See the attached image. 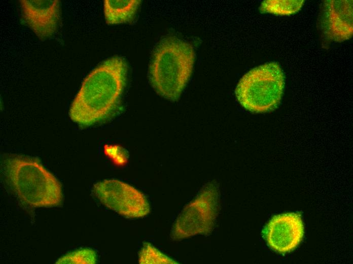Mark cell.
I'll return each mask as SVG.
<instances>
[{
  "label": "cell",
  "instance_id": "obj_14",
  "mask_svg": "<svg viewBox=\"0 0 353 264\" xmlns=\"http://www.w3.org/2000/svg\"><path fill=\"white\" fill-rule=\"evenodd\" d=\"M105 153L117 165H123L127 161L125 152L117 146H108L105 148Z\"/></svg>",
  "mask_w": 353,
  "mask_h": 264
},
{
  "label": "cell",
  "instance_id": "obj_13",
  "mask_svg": "<svg viewBox=\"0 0 353 264\" xmlns=\"http://www.w3.org/2000/svg\"><path fill=\"white\" fill-rule=\"evenodd\" d=\"M97 261L96 252L90 248H83L71 252L56 261L58 264H94Z\"/></svg>",
  "mask_w": 353,
  "mask_h": 264
},
{
  "label": "cell",
  "instance_id": "obj_3",
  "mask_svg": "<svg viewBox=\"0 0 353 264\" xmlns=\"http://www.w3.org/2000/svg\"><path fill=\"white\" fill-rule=\"evenodd\" d=\"M8 180L19 198L32 207L60 205L62 187L56 177L34 159L13 155L5 160Z\"/></svg>",
  "mask_w": 353,
  "mask_h": 264
},
{
  "label": "cell",
  "instance_id": "obj_10",
  "mask_svg": "<svg viewBox=\"0 0 353 264\" xmlns=\"http://www.w3.org/2000/svg\"><path fill=\"white\" fill-rule=\"evenodd\" d=\"M140 3L139 0H105L103 9L107 23L116 24L131 22Z\"/></svg>",
  "mask_w": 353,
  "mask_h": 264
},
{
  "label": "cell",
  "instance_id": "obj_1",
  "mask_svg": "<svg viewBox=\"0 0 353 264\" xmlns=\"http://www.w3.org/2000/svg\"><path fill=\"white\" fill-rule=\"evenodd\" d=\"M128 65L118 56L110 57L85 78L69 111L71 120L82 126L105 121L118 108L125 87Z\"/></svg>",
  "mask_w": 353,
  "mask_h": 264
},
{
  "label": "cell",
  "instance_id": "obj_2",
  "mask_svg": "<svg viewBox=\"0 0 353 264\" xmlns=\"http://www.w3.org/2000/svg\"><path fill=\"white\" fill-rule=\"evenodd\" d=\"M195 59L193 46L174 37L162 39L156 47L149 69L150 83L160 96L177 101L192 72Z\"/></svg>",
  "mask_w": 353,
  "mask_h": 264
},
{
  "label": "cell",
  "instance_id": "obj_5",
  "mask_svg": "<svg viewBox=\"0 0 353 264\" xmlns=\"http://www.w3.org/2000/svg\"><path fill=\"white\" fill-rule=\"evenodd\" d=\"M219 201L218 184L214 181L207 183L178 216L172 227V238L179 240L210 234L216 224Z\"/></svg>",
  "mask_w": 353,
  "mask_h": 264
},
{
  "label": "cell",
  "instance_id": "obj_7",
  "mask_svg": "<svg viewBox=\"0 0 353 264\" xmlns=\"http://www.w3.org/2000/svg\"><path fill=\"white\" fill-rule=\"evenodd\" d=\"M304 233L301 216L296 213H286L273 216L263 230L267 245L280 254L295 250L302 241Z\"/></svg>",
  "mask_w": 353,
  "mask_h": 264
},
{
  "label": "cell",
  "instance_id": "obj_6",
  "mask_svg": "<svg viewBox=\"0 0 353 264\" xmlns=\"http://www.w3.org/2000/svg\"><path fill=\"white\" fill-rule=\"evenodd\" d=\"M93 192L105 207L127 218L143 217L150 211L145 195L134 187L117 180L96 183Z\"/></svg>",
  "mask_w": 353,
  "mask_h": 264
},
{
  "label": "cell",
  "instance_id": "obj_12",
  "mask_svg": "<svg viewBox=\"0 0 353 264\" xmlns=\"http://www.w3.org/2000/svg\"><path fill=\"white\" fill-rule=\"evenodd\" d=\"M142 264H173L176 261L165 255L149 243H144L139 254Z\"/></svg>",
  "mask_w": 353,
  "mask_h": 264
},
{
  "label": "cell",
  "instance_id": "obj_4",
  "mask_svg": "<svg viewBox=\"0 0 353 264\" xmlns=\"http://www.w3.org/2000/svg\"><path fill=\"white\" fill-rule=\"evenodd\" d=\"M285 75L280 65L271 62L244 74L235 90L241 106L253 113L271 111L279 104L285 87Z\"/></svg>",
  "mask_w": 353,
  "mask_h": 264
},
{
  "label": "cell",
  "instance_id": "obj_9",
  "mask_svg": "<svg viewBox=\"0 0 353 264\" xmlns=\"http://www.w3.org/2000/svg\"><path fill=\"white\" fill-rule=\"evenodd\" d=\"M323 32L327 39L338 42L351 38L352 1H327L321 17Z\"/></svg>",
  "mask_w": 353,
  "mask_h": 264
},
{
  "label": "cell",
  "instance_id": "obj_11",
  "mask_svg": "<svg viewBox=\"0 0 353 264\" xmlns=\"http://www.w3.org/2000/svg\"><path fill=\"white\" fill-rule=\"evenodd\" d=\"M303 0H267L260 7L261 13L276 15H290L298 12L302 8Z\"/></svg>",
  "mask_w": 353,
  "mask_h": 264
},
{
  "label": "cell",
  "instance_id": "obj_8",
  "mask_svg": "<svg viewBox=\"0 0 353 264\" xmlns=\"http://www.w3.org/2000/svg\"><path fill=\"white\" fill-rule=\"evenodd\" d=\"M22 15L28 26L42 41L56 31L60 18L58 0H21Z\"/></svg>",
  "mask_w": 353,
  "mask_h": 264
}]
</instances>
